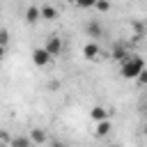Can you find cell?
Listing matches in <instances>:
<instances>
[{
	"label": "cell",
	"mask_w": 147,
	"mask_h": 147,
	"mask_svg": "<svg viewBox=\"0 0 147 147\" xmlns=\"http://www.w3.org/2000/svg\"><path fill=\"white\" fill-rule=\"evenodd\" d=\"M142 71H145V60L138 57V55H131V57L122 64V76H124L126 80H138Z\"/></svg>",
	"instance_id": "1"
},
{
	"label": "cell",
	"mask_w": 147,
	"mask_h": 147,
	"mask_svg": "<svg viewBox=\"0 0 147 147\" xmlns=\"http://www.w3.org/2000/svg\"><path fill=\"white\" fill-rule=\"evenodd\" d=\"M32 62H34L37 67H46V64L51 62V53H48L46 48H34V51H32Z\"/></svg>",
	"instance_id": "2"
},
{
	"label": "cell",
	"mask_w": 147,
	"mask_h": 147,
	"mask_svg": "<svg viewBox=\"0 0 147 147\" xmlns=\"http://www.w3.org/2000/svg\"><path fill=\"white\" fill-rule=\"evenodd\" d=\"M48 53H51V57H55V55H60L62 53V39L60 37H48V41H46V46H44Z\"/></svg>",
	"instance_id": "3"
},
{
	"label": "cell",
	"mask_w": 147,
	"mask_h": 147,
	"mask_svg": "<svg viewBox=\"0 0 147 147\" xmlns=\"http://www.w3.org/2000/svg\"><path fill=\"white\" fill-rule=\"evenodd\" d=\"M39 18H41V7L30 5V7L25 9V21H28V23H37Z\"/></svg>",
	"instance_id": "4"
},
{
	"label": "cell",
	"mask_w": 147,
	"mask_h": 147,
	"mask_svg": "<svg viewBox=\"0 0 147 147\" xmlns=\"http://www.w3.org/2000/svg\"><path fill=\"white\" fill-rule=\"evenodd\" d=\"M85 30H87V34H90V37H101V32H103V28H101V23H99L96 18H92V21H87V25H85Z\"/></svg>",
	"instance_id": "5"
},
{
	"label": "cell",
	"mask_w": 147,
	"mask_h": 147,
	"mask_svg": "<svg viewBox=\"0 0 147 147\" xmlns=\"http://www.w3.org/2000/svg\"><path fill=\"white\" fill-rule=\"evenodd\" d=\"M131 55H129V51H126V46H122V44H117L115 48H113V60H119L122 64L129 60Z\"/></svg>",
	"instance_id": "6"
},
{
	"label": "cell",
	"mask_w": 147,
	"mask_h": 147,
	"mask_svg": "<svg viewBox=\"0 0 147 147\" xmlns=\"http://www.w3.org/2000/svg\"><path fill=\"white\" fill-rule=\"evenodd\" d=\"M90 117L99 124V122H103V119H108V110L103 108V106H94L92 110H90Z\"/></svg>",
	"instance_id": "7"
},
{
	"label": "cell",
	"mask_w": 147,
	"mask_h": 147,
	"mask_svg": "<svg viewBox=\"0 0 147 147\" xmlns=\"http://www.w3.org/2000/svg\"><path fill=\"white\" fill-rule=\"evenodd\" d=\"M83 55H85L87 60H94V57L99 55V46H96L94 41H90V44H85V46H83Z\"/></svg>",
	"instance_id": "8"
},
{
	"label": "cell",
	"mask_w": 147,
	"mask_h": 147,
	"mask_svg": "<svg viewBox=\"0 0 147 147\" xmlns=\"http://www.w3.org/2000/svg\"><path fill=\"white\" fill-rule=\"evenodd\" d=\"M110 129H113L110 119H103V122H99V124H96V136H99V138H103V136H108V133H110Z\"/></svg>",
	"instance_id": "9"
},
{
	"label": "cell",
	"mask_w": 147,
	"mask_h": 147,
	"mask_svg": "<svg viewBox=\"0 0 147 147\" xmlns=\"http://www.w3.org/2000/svg\"><path fill=\"white\" fill-rule=\"evenodd\" d=\"M30 140L37 142V145L46 142V133H44V129H32V131H30Z\"/></svg>",
	"instance_id": "10"
},
{
	"label": "cell",
	"mask_w": 147,
	"mask_h": 147,
	"mask_svg": "<svg viewBox=\"0 0 147 147\" xmlns=\"http://www.w3.org/2000/svg\"><path fill=\"white\" fill-rule=\"evenodd\" d=\"M41 18H48V21L51 18H57V9L53 5H44L41 7Z\"/></svg>",
	"instance_id": "11"
},
{
	"label": "cell",
	"mask_w": 147,
	"mask_h": 147,
	"mask_svg": "<svg viewBox=\"0 0 147 147\" xmlns=\"http://www.w3.org/2000/svg\"><path fill=\"white\" fill-rule=\"evenodd\" d=\"M11 147H32V140L25 138V136H16V138L11 140Z\"/></svg>",
	"instance_id": "12"
},
{
	"label": "cell",
	"mask_w": 147,
	"mask_h": 147,
	"mask_svg": "<svg viewBox=\"0 0 147 147\" xmlns=\"http://www.w3.org/2000/svg\"><path fill=\"white\" fill-rule=\"evenodd\" d=\"M94 9H96V11H110V2L99 0V2H94Z\"/></svg>",
	"instance_id": "13"
},
{
	"label": "cell",
	"mask_w": 147,
	"mask_h": 147,
	"mask_svg": "<svg viewBox=\"0 0 147 147\" xmlns=\"http://www.w3.org/2000/svg\"><path fill=\"white\" fill-rule=\"evenodd\" d=\"M133 30H136V39H140L142 32H145V25H142L140 21H133Z\"/></svg>",
	"instance_id": "14"
},
{
	"label": "cell",
	"mask_w": 147,
	"mask_h": 147,
	"mask_svg": "<svg viewBox=\"0 0 147 147\" xmlns=\"http://www.w3.org/2000/svg\"><path fill=\"white\" fill-rule=\"evenodd\" d=\"M138 83H140V85H147V69H145V71L140 74V78H138Z\"/></svg>",
	"instance_id": "15"
},
{
	"label": "cell",
	"mask_w": 147,
	"mask_h": 147,
	"mask_svg": "<svg viewBox=\"0 0 147 147\" xmlns=\"http://www.w3.org/2000/svg\"><path fill=\"white\" fill-rule=\"evenodd\" d=\"M51 147H64V142H60V140H53V142H51Z\"/></svg>",
	"instance_id": "16"
},
{
	"label": "cell",
	"mask_w": 147,
	"mask_h": 147,
	"mask_svg": "<svg viewBox=\"0 0 147 147\" xmlns=\"http://www.w3.org/2000/svg\"><path fill=\"white\" fill-rule=\"evenodd\" d=\"M142 110H145V115H147V101H145V103H142Z\"/></svg>",
	"instance_id": "17"
},
{
	"label": "cell",
	"mask_w": 147,
	"mask_h": 147,
	"mask_svg": "<svg viewBox=\"0 0 147 147\" xmlns=\"http://www.w3.org/2000/svg\"><path fill=\"white\" fill-rule=\"evenodd\" d=\"M142 133H145V136H147V124H145V126H142Z\"/></svg>",
	"instance_id": "18"
},
{
	"label": "cell",
	"mask_w": 147,
	"mask_h": 147,
	"mask_svg": "<svg viewBox=\"0 0 147 147\" xmlns=\"http://www.w3.org/2000/svg\"><path fill=\"white\" fill-rule=\"evenodd\" d=\"M110 147H122V145H110Z\"/></svg>",
	"instance_id": "19"
},
{
	"label": "cell",
	"mask_w": 147,
	"mask_h": 147,
	"mask_svg": "<svg viewBox=\"0 0 147 147\" xmlns=\"http://www.w3.org/2000/svg\"><path fill=\"white\" fill-rule=\"evenodd\" d=\"M2 147H11V145H2Z\"/></svg>",
	"instance_id": "20"
}]
</instances>
